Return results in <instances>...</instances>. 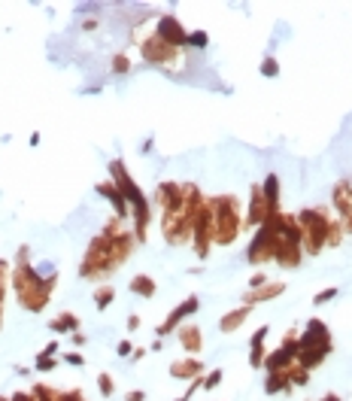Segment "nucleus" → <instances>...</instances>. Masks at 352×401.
I'll return each mask as SVG.
<instances>
[{
	"label": "nucleus",
	"mask_w": 352,
	"mask_h": 401,
	"mask_svg": "<svg viewBox=\"0 0 352 401\" xmlns=\"http://www.w3.org/2000/svg\"><path fill=\"white\" fill-rule=\"evenodd\" d=\"M192 371H197V365H194V362H182V365H173V374H192Z\"/></svg>",
	"instance_id": "nucleus-7"
},
{
	"label": "nucleus",
	"mask_w": 352,
	"mask_h": 401,
	"mask_svg": "<svg viewBox=\"0 0 352 401\" xmlns=\"http://www.w3.org/2000/svg\"><path fill=\"white\" fill-rule=\"evenodd\" d=\"M246 313H249V307H243V310H237V313H231L228 319H222V329H225V332H231L234 325H240V319H243Z\"/></svg>",
	"instance_id": "nucleus-3"
},
{
	"label": "nucleus",
	"mask_w": 352,
	"mask_h": 401,
	"mask_svg": "<svg viewBox=\"0 0 352 401\" xmlns=\"http://www.w3.org/2000/svg\"><path fill=\"white\" fill-rule=\"evenodd\" d=\"M182 340H186V347H192V350H194V347H197V343H200V340H197V334H194V332H186V334H182Z\"/></svg>",
	"instance_id": "nucleus-9"
},
{
	"label": "nucleus",
	"mask_w": 352,
	"mask_h": 401,
	"mask_svg": "<svg viewBox=\"0 0 352 401\" xmlns=\"http://www.w3.org/2000/svg\"><path fill=\"white\" fill-rule=\"evenodd\" d=\"M116 73H125V70H128V58H125V55H116Z\"/></svg>",
	"instance_id": "nucleus-8"
},
{
	"label": "nucleus",
	"mask_w": 352,
	"mask_h": 401,
	"mask_svg": "<svg viewBox=\"0 0 352 401\" xmlns=\"http://www.w3.org/2000/svg\"><path fill=\"white\" fill-rule=\"evenodd\" d=\"M0 401H6V398H0Z\"/></svg>",
	"instance_id": "nucleus-14"
},
{
	"label": "nucleus",
	"mask_w": 352,
	"mask_h": 401,
	"mask_svg": "<svg viewBox=\"0 0 352 401\" xmlns=\"http://www.w3.org/2000/svg\"><path fill=\"white\" fill-rule=\"evenodd\" d=\"M131 401H143V392H134V395H131Z\"/></svg>",
	"instance_id": "nucleus-13"
},
{
	"label": "nucleus",
	"mask_w": 352,
	"mask_h": 401,
	"mask_svg": "<svg viewBox=\"0 0 352 401\" xmlns=\"http://www.w3.org/2000/svg\"><path fill=\"white\" fill-rule=\"evenodd\" d=\"M95 298H97V307H106V304L113 301V289H100Z\"/></svg>",
	"instance_id": "nucleus-4"
},
{
	"label": "nucleus",
	"mask_w": 352,
	"mask_h": 401,
	"mask_svg": "<svg viewBox=\"0 0 352 401\" xmlns=\"http://www.w3.org/2000/svg\"><path fill=\"white\" fill-rule=\"evenodd\" d=\"M12 401H36V398H33V395H25V392H18Z\"/></svg>",
	"instance_id": "nucleus-12"
},
{
	"label": "nucleus",
	"mask_w": 352,
	"mask_h": 401,
	"mask_svg": "<svg viewBox=\"0 0 352 401\" xmlns=\"http://www.w3.org/2000/svg\"><path fill=\"white\" fill-rule=\"evenodd\" d=\"M219 377H222V374H219V371H213V374H210V380H207V386H216V383H219Z\"/></svg>",
	"instance_id": "nucleus-11"
},
{
	"label": "nucleus",
	"mask_w": 352,
	"mask_h": 401,
	"mask_svg": "<svg viewBox=\"0 0 352 401\" xmlns=\"http://www.w3.org/2000/svg\"><path fill=\"white\" fill-rule=\"evenodd\" d=\"M276 70H280V67H276V61H273V58H267V61H264V67H261V73H264V76H276Z\"/></svg>",
	"instance_id": "nucleus-6"
},
{
	"label": "nucleus",
	"mask_w": 352,
	"mask_h": 401,
	"mask_svg": "<svg viewBox=\"0 0 352 401\" xmlns=\"http://www.w3.org/2000/svg\"><path fill=\"white\" fill-rule=\"evenodd\" d=\"M100 389H103V392H113V383H109V377H100Z\"/></svg>",
	"instance_id": "nucleus-10"
},
{
	"label": "nucleus",
	"mask_w": 352,
	"mask_h": 401,
	"mask_svg": "<svg viewBox=\"0 0 352 401\" xmlns=\"http://www.w3.org/2000/svg\"><path fill=\"white\" fill-rule=\"evenodd\" d=\"M161 43H167V46H179V43H189V33L182 31V25L173 19V15H164L158 22V31H155Z\"/></svg>",
	"instance_id": "nucleus-1"
},
{
	"label": "nucleus",
	"mask_w": 352,
	"mask_h": 401,
	"mask_svg": "<svg viewBox=\"0 0 352 401\" xmlns=\"http://www.w3.org/2000/svg\"><path fill=\"white\" fill-rule=\"evenodd\" d=\"M189 43H192V46H207V33H203V31L189 33Z\"/></svg>",
	"instance_id": "nucleus-5"
},
{
	"label": "nucleus",
	"mask_w": 352,
	"mask_h": 401,
	"mask_svg": "<svg viewBox=\"0 0 352 401\" xmlns=\"http://www.w3.org/2000/svg\"><path fill=\"white\" fill-rule=\"evenodd\" d=\"M134 292H140V295H152V292H155V283H152L149 277H137V280H134Z\"/></svg>",
	"instance_id": "nucleus-2"
}]
</instances>
